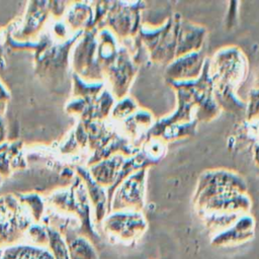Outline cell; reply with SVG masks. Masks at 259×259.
I'll use <instances>...</instances> for the list:
<instances>
[{"mask_svg":"<svg viewBox=\"0 0 259 259\" xmlns=\"http://www.w3.org/2000/svg\"><path fill=\"white\" fill-rule=\"evenodd\" d=\"M124 158V156L117 154L103 159L93 164L89 173L100 186L108 189L115 182Z\"/></svg>","mask_w":259,"mask_h":259,"instance_id":"cell-15","label":"cell"},{"mask_svg":"<svg viewBox=\"0 0 259 259\" xmlns=\"http://www.w3.org/2000/svg\"><path fill=\"white\" fill-rule=\"evenodd\" d=\"M81 170V174L83 179L87 185V195L89 201L91 202L94 208V221L96 224L100 225L106 214L109 212L108 210V197H107V189L100 186L90 175L89 171L79 168Z\"/></svg>","mask_w":259,"mask_h":259,"instance_id":"cell-14","label":"cell"},{"mask_svg":"<svg viewBox=\"0 0 259 259\" xmlns=\"http://www.w3.org/2000/svg\"><path fill=\"white\" fill-rule=\"evenodd\" d=\"M26 233L30 239L31 245L41 248L49 247V234L47 231V227L39 225H30Z\"/></svg>","mask_w":259,"mask_h":259,"instance_id":"cell-24","label":"cell"},{"mask_svg":"<svg viewBox=\"0 0 259 259\" xmlns=\"http://www.w3.org/2000/svg\"><path fill=\"white\" fill-rule=\"evenodd\" d=\"M192 203L197 215L212 234L226 229L242 214L250 213L252 207L248 192L236 190L218 192Z\"/></svg>","mask_w":259,"mask_h":259,"instance_id":"cell-2","label":"cell"},{"mask_svg":"<svg viewBox=\"0 0 259 259\" xmlns=\"http://www.w3.org/2000/svg\"><path fill=\"white\" fill-rule=\"evenodd\" d=\"M197 125H198V121L195 118L186 122L174 123L163 128L156 137L161 138L166 143L180 140V139L190 138L195 135Z\"/></svg>","mask_w":259,"mask_h":259,"instance_id":"cell-19","label":"cell"},{"mask_svg":"<svg viewBox=\"0 0 259 259\" xmlns=\"http://www.w3.org/2000/svg\"><path fill=\"white\" fill-rule=\"evenodd\" d=\"M97 36V60L104 72L116 59L121 45L117 36L108 28L103 27ZM104 74V73H103Z\"/></svg>","mask_w":259,"mask_h":259,"instance_id":"cell-16","label":"cell"},{"mask_svg":"<svg viewBox=\"0 0 259 259\" xmlns=\"http://www.w3.org/2000/svg\"><path fill=\"white\" fill-rule=\"evenodd\" d=\"M237 5H239V2H229L228 13L226 16V25L229 28H232L233 25H235V23H236L237 14H238Z\"/></svg>","mask_w":259,"mask_h":259,"instance_id":"cell-26","label":"cell"},{"mask_svg":"<svg viewBox=\"0 0 259 259\" xmlns=\"http://www.w3.org/2000/svg\"><path fill=\"white\" fill-rule=\"evenodd\" d=\"M227 190L248 192V183L241 174L234 170L225 168L207 169L198 176L192 202Z\"/></svg>","mask_w":259,"mask_h":259,"instance_id":"cell-6","label":"cell"},{"mask_svg":"<svg viewBox=\"0 0 259 259\" xmlns=\"http://www.w3.org/2000/svg\"><path fill=\"white\" fill-rule=\"evenodd\" d=\"M254 88H257L259 89V69L257 71V74H256V78H255V85H254Z\"/></svg>","mask_w":259,"mask_h":259,"instance_id":"cell-28","label":"cell"},{"mask_svg":"<svg viewBox=\"0 0 259 259\" xmlns=\"http://www.w3.org/2000/svg\"><path fill=\"white\" fill-rule=\"evenodd\" d=\"M167 145L168 143L159 137H148L141 145L140 151L151 165L154 166L159 164V162L166 156Z\"/></svg>","mask_w":259,"mask_h":259,"instance_id":"cell-20","label":"cell"},{"mask_svg":"<svg viewBox=\"0 0 259 259\" xmlns=\"http://www.w3.org/2000/svg\"><path fill=\"white\" fill-rule=\"evenodd\" d=\"M207 29L200 24L185 19L180 15L177 29L176 57H180L203 49Z\"/></svg>","mask_w":259,"mask_h":259,"instance_id":"cell-12","label":"cell"},{"mask_svg":"<svg viewBox=\"0 0 259 259\" xmlns=\"http://www.w3.org/2000/svg\"><path fill=\"white\" fill-rule=\"evenodd\" d=\"M195 97L197 106L194 118L199 122H209L222 112L213 97V83L208 71V58L200 76L191 81H183Z\"/></svg>","mask_w":259,"mask_h":259,"instance_id":"cell-9","label":"cell"},{"mask_svg":"<svg viewBox=\"0 0 259 259\" xmlns=\"http://www.w3.org/2000/svg\"><path fill=\"white\" fill-rule=\"evenodd\" d=\"M47 231L49 234L48 249L53 254L54 259H70L63 235L51 227H47Z\"/></svg>","mask_w":259,"mask_h":259,"instance_id":"cell-23","label":"cell"},{"mask_svg":"<svg viewBox=\"0 0 259 259\" xmlns=\"http://www.w3.org/2000/svg\"><path fill=\"white\" fill-rule=\"evenodd\" d=\"M235 142L252 143L253 145L259 141V119H244L235 135L232 137Z\"/></svg>","mask_w":259,"mask_h":259,"instance_id":"cell-21","label":"cell"},{"mask_svg":"<svg viewBox=\"0 0 259 259\" xmlns=\"http://www.w3.org/2000/svg\"><path fill=\"white\" fill-rule=\"evenodd\" d=\"M256 221L251 213L239 217L226 229L212 234L210 245L214 248H229L250 242L255 236Z\"/></svg>","mask_w":259,"mask_h":259,"instance_id":"cell-10","label":"cell"},{"mask_svg":"<svg viewBox=\"0 0 259 259\" xmlns=\"http://www.w3.org/2000/svg\"><path fill=\"white\" fill-rule=\"evenodd\" d=\"M139 107L140 106L136 99L131 97L130 95H126L122 98L115 100V103L110 112V117L114 121H117L119 123L123 119L132 115L136 110H138Z\"/></svg>","mask_w":259,"mask_h":259,"instance_id":"cell-22","label":"cell"},{"mask_svg":"<svg viewBox=\"0 0 259 259\" xmlns=\"http://www.w3.org/2000/svg\"><path fill=\"white\" fill-rule=\"evenodd\" d=\"M247 108L245 113L246 119H259V89L252 88L249 92Z\"/></svg>","mask_w":259,"mask_h":259,"instance_id":"cell-25","label":"cell"},{"mask_svg":"<svg viewBox=\"0 0 259 259\" xmlns=\"http://www.w3.org/2000/svg\"><path fill=\"white\" fill-rule=\"evenodd\" d=\"M0 259H54L48 248L28 244H15L0 249Z\"/></svg>","mask_w":259,"mask_h":259,"instance_id":"cell-18","label":"cell"},{"mask_svg":"<svg viewBox=\"0 0 259 259\" xmlns=\"http://www.w3.org/2000/svg\"><path fill=\"white\" fill-rule=\"evenodd\" d=\"M207 57L203 49L174 58L165 68V79L169 81H191L197 79L204 67Z\"/></svg>","mask_w":259,"mask_h":259,"instance_id":"cell-11","label":"cell"},{"mask_svg":"<svg viewBox=\"0 0 259 259\" xmlns=\"http://www.w3.org/2000/svg\"><path fill=\"white\" fill-rule=\"evenodd\" d=\"M156 118L152 111L139 107L132 115L119 122V133L127 138L136 147L140 148L147 139Z\"/></svg>","mask_w":259,"mask_h":259,"instance_id":"cell-13","label":"cell"},{"mask_svg":"<svg viewBox=\"0 0 259 259\" xmlns=\"http://www.w3.org/2000/svg\"><path fill=\"white\" fill-rule=\"evenodd\" d=\"M253 160L256 166L259 168V141L253 145Z\"/></svg>","mask_w":259,"mask_h":259,"instance_id":"cell-27","label":"cell"},{"mask_svg":"<svg viewBox=\"0 0 259 259\" xmlns=\"http://www.w3.org/2000/svg\"><path fill=\"white\" fill-rule=\"evenodd\" d=\"M208 71L220 109L234 115L245 114L247 102L237 94L249 71L248 58L242 49L234 45L220 48L208 58Z\"/></svg>","mask_w":259,"mask_h":259,"instance_id":"cell-1","label":"cell"},{"mask_svg":"<svg viewBox=\"0 0 259 259\" xmlns=\"http://www.w3.org/2000/svg\"><path fill=\"white\" fill-rule=\"evenodd\" d=\"M146 6L144 1L110 2L104 18V27L111 30L119 40L137 36L142 25V11Z\"/></svg>","mask_w":259,"mask_h":259,"instance_id":"cell-5","label":"cell"},{"mask_svg":"<svg viewBox=\"0 0 259 259\" xmlns=\"http://www.w3.org/2000/svg\"><path fill=\"white\" fill-rule=\"evenodd\" d=\"M100 225L108 239L124 246L135 245L149 229L144 212L137 210L109 211Z\"/></svg>","mask_w":259,"mask_h":259,"instance_id":"cell-4","label":"cell"},{"mask_svg":"<svg viewBox=\"0 0 259 259\" xmlns=\"http://www.w3.org/2000/svg\"><path fill=\"white\" fill-rule=\"evenodd\" d=\"M64 240L70 259H98L95 245L76 232L66 230Z\"/></svg>","mask_w":259,"mask_h":259,"instance_id":"cell-17","label":"cell"},{"mask_svg":"<svg viewBox=\"0 0 259 259\" xmlns=\"http://www.w3.org/2000/svg\"><path fill=\"white\" fill-rule=\"evenodd\" d=\"M147 175L148 168H144L126 177L113 192L109 211H143L146 204Z\"/></svg>","mask_w":259,"mask_h":259,"instance_id":"cell-7","label":"cell"},{"mask_svg":"<svg viewBox=\"0 0 259 259\" xmlns=\"http://www.w3.org/2000/svg\"><path fill=\"white\" fill-rule=\"evenodd\" d=\"M138 70L139 66L134 61L130 51L125 46H121L115 61L103 72L109 84L110 89L108 90L115 99L127 95Z\"/></svg>","mask_w":259,"mask_h":259,"instance_id":"cell-8","label":"cell"},{"mask_svg":"<svg viewBox=\"0 0 259 259\" xmlns=\"http://www.w3.org/2000/svg\"><path fill=\"white\" fill-rule=\"evenodd\" d=\"M180 15V13L172 14L159 26L141 25L137 37L145 48L151 62L167 66L174 60Z\"/></svg>","mask_w":259,"mask_h":259,"instance_id":"cell-3","label":"cell"}]
</instances>
